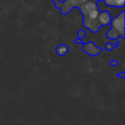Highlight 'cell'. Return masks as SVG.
Masks as SVG:
<instances>
[{
  "label": "cell",
  "mask_w": 125,
  "mask_h": 125,
  "mask_svg": "<svg viewBox=\"0 0 125 125\" xmlns=\"http://www.w3.org/2000/svg\"><path fill=\"white\" fill-rule=\"evenodd\" d=\"M125 11L123 10L111 21L112 28L115 29L122 37H125Z\"/></svg>",
  "instance_id": "6da1fadb"
},
{
  "label": "cell",
  "mask_w": 125,
  "mask_h": 125,
  "mask_svg": "<svg viewBox=\"0 0 125 125\" xmlns=\"http://www.w3.org/2000/svg\"><path fill=\"white\" fill-rule=\"evenodd\" d=\"M87 0H67L63 4H61V6L59 7L62 9V12L64 14H66L69 12L73 8L75 7H80Z\"/></svg>",
  "instance_id": "7a4b0ae2"
},
{
  "label": "cell",
  "mask_w": 125,
  "mask_h": 125,
  "mask_svg": "<svg viewBox=\"0 0 125 125\" xmlns=\"http://www.w3.org/2000/svg\"><path fill=\"white\" fill-rule=\"evenodd\" d=\"M80 9H81V12L83 13V15L86 17L88 15L89 12L94 9H97L98 8L97 7V4L95 1H93L92 0H87L84 4H81L80 7Z\"/></svg>",
  "instance_id": "3957f363"
},
{
  "label": "cell",
  "mask_w": 125,
  "mask_h": 125,
  "mask_svg": "<svg viewBox=\"0 0 125 125\" xmlns=\"http://www.w3.org/2000/svg\"><path fill=\"white\" fill-rule=\"evenodd\" d=\"M83 25L86 28H87L88 29H89L92 31H97L100 26V24L97 19L92 20V19H90L88 16H86L84 18Z\"/></svg>",
  "instance_id": "277c9868"
},
{
  "label": "cell",
  "mask_w": 125,
  "mask_h": 125,
  "mask_svg": "<svg viewBox=\"0 0 125 125\" xmlns=\"http://www.w3.org/2000/svg\"><path fill=\"white\" fill-rule=\"evenodd\" d=\"M83 50L86 52L88 54L92 56H96L99 54V53L101 51V49L98 48L96 45H94L93 42H89L84 45Z\"/></svg>",
  "instance_id": "5b68a950"
},
{
  "label": "cell",
  "mask_w": 125,
  "mask_h": 125,
  "mask_svg": "<svg viewBox=\"0 0 125 125\" xmlns=\"http://www.w3.org/2000/svg\"><path fill=\"white\" fill-rule=\"evenodd\" d=\"M111 19H112V18L108 11H103V12H100L99 16L97 18V20H98L100 24L102 26L108 25L111 22V21H112Z\"/></svg>",
  "instance_id": "8992f818"
},
{
  "label": "cell",
  "mask_w": 125,
  "mask_h": 125,
  "mask_svg": "<svg viewBox=\"0 0 125 125\" xmlns=\"http://www.w3.org/2000/svg\"><path fill=\"white\" fill-rule=\"evenodd\" d=\"M119 36V32L114 28H111L107 33V37L112 40H116V38H118Z\"/></svg>",
  "instance_id": "52a82bcc"
},
{
  "label": "cell",
  "mask_w": 125,
  "mask_h": 125,
  "mask_svg": "<svg viewBox=\"0 0 125 125\" xmlns=\"http://www.w3.org/2000/svg\"><path fill=\"white\" fill-rule=\"evenodd\" d=\"M100 12V11L99 10V9H98V8L94 9V10H93L90 11V12H89V14H88V15H87V16H88L90 19L96 20V19H97V18H98V16H99Z\"/></svg>",
  "instance_id": "ba28073f"
},
{
  "label": "cell",
  "mask_w": 125,
  "mask_h": 125,
  "mask_svg": "<svg viewBox=\"0 0 125 125\" xmlns=\"http://www.w3.org/2000/svg\"><path fill=\"white\" fill-rule=\"evenodd\" d=\"M67 51H68V48L67 45H59L56 48V52L58 53L59 55H61V56H63L65 53H67Z\"/></svg>",
  "instance_id": "9c48e42d"
},
{
  "label": "cell",
  "mask_w": 125,
  "mask_h": 125,
  "mask_svg": "<svg viewBox=\"0 0 125 125\" xmlns=\"http://www.w3.org/2000/svg\"><path fill=\"white\" fill-rule=\"evenodd\" d=\"M78 37H80V38H83V37H85V35H86V32H85L84 31H83V30H81V31H78Z\"/></svg>",
  "instance_id": "30bf717a"
},
{
  "label": "cell",
  "mask_w": 125,
  "mask_h": 125,
  "mask_svg": "<svg viewBox=\"0 0 125 125\" xmlns=\"http://www.w3.org/2000/svg\"><path fill=\"white\" fill-rule=\"evenodd\" d=\"M114 48V45H112V44L108 43V44L106 45V49H107V50H111V49H113Z\"/></svg>",
  "instance_id": "8fae6325"
},
{
  "label": "cell",
  "mask_w": 125,
  "mask_h": 125,
  "mask_svg": "<svg viewBox=\"0 0 125 125\" xmlns=\"http://www.w3.org/2000/svg\"><path fill=\"white\" fill-rule=\"evenodd\" d=\"M117 64V62H116V61H112L111 62V65H114V66H116Z\"/></svg>",
  "instance_id": "7c38bea8"
},
{
  "label": "cell",
  "mask_w": 125,
  "mask_h": 125,
  "mask_svg": "<svg viewBox=\"0 0 125 125\" xmlns=\"http://www.w3.org/2000/svg\"><path fill=\"white\" fill-rule=\"evenodd\" d=\"M92 1H103V0H92Z\"/></svg>",
  "instance_id": "4fadbf2b"
}]
</instances>
